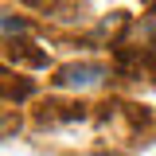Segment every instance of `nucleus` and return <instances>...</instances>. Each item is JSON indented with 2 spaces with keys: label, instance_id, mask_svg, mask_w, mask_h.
I'll list each match as a JSON object with an SVG mask.
<instances>
[{
  "label": "nucleus",
  "instance_id": "f03ea898",
  "mask_svg": "<svg viewBox=\"0 0 156 156\" xmlns=\"http://www.w3.org/2000/svg\"><path fill=\"white\" fill-rule=\"evenodd\" d=\"M16 35H27V20L12 16V12H0V39H12L16 43Z\"/></svg>",
  "mask_w": 156,
  "mask_h": 156
},
{
  "label": "nucleus",
  "instance_id": "7ed1b4c3",
  "mask_svg": "<svg viewBox=\"0 0 156 156\" xmlns=\"http://www.w3.org/2000/svg\"><path fill=\"white\" fill-rule=\"evenodd\" d=\"M94 156H121V152H94Z\"/></svg>",
  "mask_w": 156,
  "mask_h": 156
},
{
  "label": "nucleus",
  "instance_id": "f257e3e1",
  "mask_svg": "<svg viewBox=\"0 0 156 156\" xmlns=\"http://www.w3.org/2000/svg\"><path fill=\"white\" fill-rule=\"evenodd\" d=\"M105 78V66H98V62H74V66H62L55 74V86L62 90H90Z\"/></svg>",
  "mask_w": 156,
  "mask_h": 156
}]
</instances>
